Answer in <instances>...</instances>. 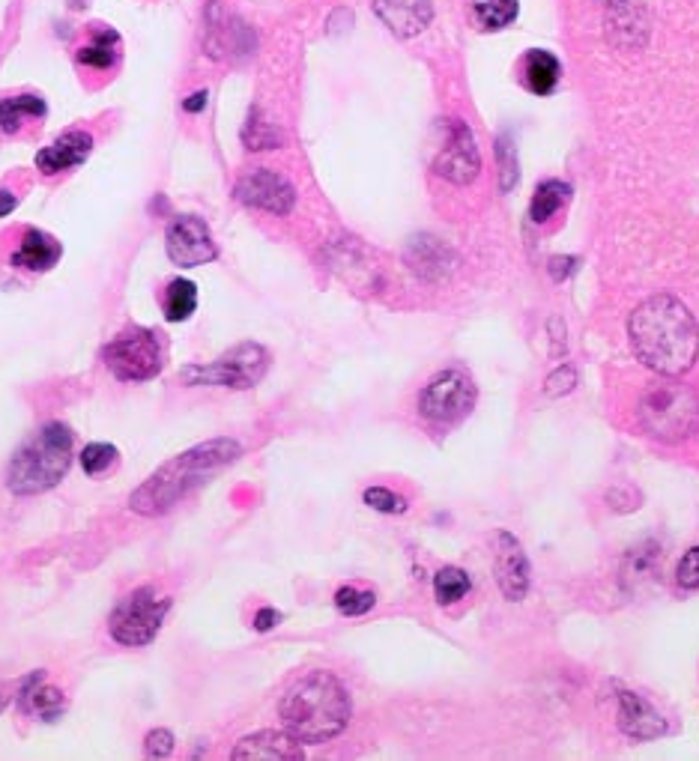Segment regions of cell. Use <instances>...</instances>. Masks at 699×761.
<instances>
[{"label": "cell", "mask_w": 699, "mask_h": 761, "mask_svg": "<svg viewBox=\"0 0 699 761\" xmlns=\"http://www.w3.org/2000/svg\"><path fill=\"white\" fill-rule=\"evenodd\" d=\"M120 460V454H117V448L114 445H108V442H93V445H87L84 451H81V469L87 472V475H105L108 469H114V463Z\"/></svg>", "instance_id": "obj_30"}, {"label": "cell", "mask_w": 699, "mask_h": 761, "mask_svg": "<svg viewBox=\"0 0 699 761\" xmlns=\"http://www.w3.org/2000/svg\"><path fill=\"white\" fill-rule=\"evenodd\" d=\"M207 96H210L207 90H198V93H192V96L183 102V108H186L189 114H198V111H204V108H207Z\"/></svg>", "instance_id": "obj_40"}, {"label": "cell", "mask_w": 699, "mask_h": 761, "mask_svg": "<svg viewBox=\"0 0 699 761\" xmlns=\"http://www.w3.org/2000/svg\"><path fill=\"white\" fill-rule=\"evenodd\" d=\"M15 203H18V200H15L9 191H0V218H3V215H9V212L15 209Z\"/></svg>", "instance_id": "obj_41"}, {"label": "cell", "mask_w": 699, "mask_h": 761, "mask_svg": "<svg viewBox=\"0 0 699 761\" xmlns=\"http://www.w3.org/2000/svg\"><path fill=\"white\" fill-rule=\"evenodd\" d=\"M90 150H93V138L87 132H66L51 147L36 153V168L42 174H63L78 168L90 156Z\"/></svg>", "instance_id": "obj_17"}, {"label": "cell", "mask_w": 699, "mask_h": 761, "mask_svg": "<svg viewBox=\"0 0 699 761\" xmlns=\"http://www.w3.org/2000/svg\"><path fill=\"white\" fill-rule=\"evenodd\" d=\"M72 466V430L60 421L39 427L12 457L6 484L15 496H36L63 481Z\"/></svg>", "instance_id": "obj_4"}, {"label": "cell", "mask_w": 699, "mask_h": 761, "mask_svg": "<svg viewBox=\"0 0 699 761\" xmlns=\"http://www.w3.org/2000/svg\"><path fill=\"white\" fill-rule=\"evenodd\" d=\"M269 371V353L260 344H239L210 365H195L183 371L189 385H219V388H254Z\"/></svg>", "instance_id": "obj_7"}, {"label": "cell", "mask_w": 699, "mask_h": 761, "mask_svg": "<svg viewBox=\"0 0 699 761\" xmlns=\"http://www.w3.org/2000/svg\"><path fill=\"white\" fill-rule=\"evenodd\" d=\"M574 385H577V368H574V365H562V368H556V374L547 377L544 391H547L550 397H562V394L574 391Z\"/></svg>", "instance_id": "obj_36"}, {"label": "cell", "mask_w": 699, "mask_h": 761, "mask_svg": "<svg viewBox=\"0 0 699 761\" xmlns=\"http://www.w3.org/2000/svg\"><path fill=\"white\" fill-rule=\"evenodd\" d=\"M198 311V287L189 278H174L165 290V317L171 323H186Z\"/></svg>", "instance_id": "obj_24"}, {"label": "cell", "mask_w": 699, "mask_h": 761, "mask_svg": "<svg viewBox=\"0 0 699 761\" xmlns=\"http://www.w3.org/2000/svg\"><path fill=\"white\" fill-rule=\"evenodd\" d=\"M233 759H245V761H293L302 759V747L299 741L287 732V735H278V732H260V735H251V738H242L233 750Z\"/></svg>", "instance_id": "obj_18"}, {"label": "cell", "mask_w": 699, "mask_h": 761, "mask_svg": "<svg viewBox=\"0 0 699 761\" xmlns=\"http://www.w3.org/2000/svg\"><path fill=\"white\" fill-rule=\"evenodd\" d=\"M469 588H472L469 573L461 571V568H443L434 576V594L443 606H452V603L464 600Z\"/></svg>", "instance_id": "obj_28"}, {"label": "cell", "mask_w": 699, "mask_h": 761, "mask_svg": "<svg viewBox=\"0 0 699 761\" xmlns=\"http://www.w3.org/2000/svg\"><path fill=\"white\" fill-rule=\"evenodd\" d=\"M117 60H120V36L114 30H102L93 36V42L78 48V63L87 69H111Z\"/></svg>", "instance_id": "obj_22"}, {"label": "cell", "mask_w": 699, "mask_h": 761, "mask_svg": "<svg viewBox=\"0 0 699 761\" xmlns=\"http://www.w3.org/2000/svg\"><path fill=\"white\" fill-rule=\"evenodd\" d=\"M236 200H242L245 206H254V209H263V212H272V215H287L296 203V191L293 186L269 171V168H254L248 171L239 183H236Z\"/></svg>", "instance_id": "obj_13"}, {"label": "cell", "mask_w": 699, "mask_h": 761, "mask_svg": "<svg viewBox=\"0 0 699 761\" xmlns=\"http://www.w3.org/2000/svg\"><path fill=\"white\" fill-rule=\"evenodd\" d=\"M242 454V445L236 439H210L201 442L165 466H159L129 499V508L141 517H162L171 508H177L189 493L207 484L216 472L231 466L233 460Z\"/></svg>", "instance_id": "obj_2"}, {"label": "cell", "mask_w": 699, "mask_h": 761, "mask_svg": "<svg viewBox=\"0 0 699 761\" xmlns=\"http://www.w3.org/2000/svg\"><path fill=\"white\" fill-rule=\"evenodd\" d=\"M676 582H679L682 588H688V591L699 588V544L697 547H691V550L682 556L679 571H676Z\"/></svg>", "instance_id": "obj_35"}, {"label": "cell", "mask_w": 699, "mask_h": 761, "mask_svg": "<svg viewBox=\"0 0 699 761\" xmlns=\"http://www.w3.org/2000/svg\"><path fill=\"white\" fill-rule=\"evenodd\" d=\"M242 141H245V147L248 150H275L278 144H281V135L272 129V123H266L260 114H257V108L248 114V123H245V129H242Z\"/></svg>", "instance_id": "obj_29"}, {"label": "cell", "mask_w": 699, "mask_h": 761, "mask_svg": "<svg viewBox=\"0 0 699 761\" xmlns=\"http://www.w3.org/2000/svg\"><path fill=\"white\" fill-rule=\"evenodd\" d=\"M616 699H619V729L628 738H634V741H652V738L667 735V720L643 696L619 687Z\"/></svg>", "instance_id": "obj_15"}, {"label": "cell", "mask_w": 699, "mask_h": 761, "mask_svg": "<svg viewBox=\"0 0 699 761\" xmlns=\"http://www.w3.org/2000/svg\"><path fill=\"white\" fill-rule=\"evenodd\" d=\"M102 362L120 382H147L162 371V344L153 332L135 329L105 344Z\"/></svg>", "instance_id": "obj_8"}, {"label": "cell", "mask_w": 699, "mask_h": 761, "mask_svg": "<svg viewBox=\"0 0 699 761\" xmlns=\"http://www.w3.org/2000/svg\"><path fill=\"white\" fill-rule=\"evenodd\" d=\"M493 573H496V582H499V591L505 600H523L526 591H529V579H532V568H529V559L526 553L520 550V544L508 535V532H499L496 538V562H493Z\"/></svg>", "instance_id": "obj_14"}, {"label": "cell", "mask_w": 699, "mask_h": 761, "mask_svg": "<svg viewBox=\"0 0 699 761\" xmlns=\"http://www.w3.org/2000/svg\"><path fill=\"white\" fill-rule=\"evenodd\" d=\"M278 621H281V612H278V609H269V606H263V609L254 615V630L266 633V630H272Z\"/></svg>", "instance_id": "obj_39"}, {"label": "cell", "mask_w": 699, "mask_h": 761, "mask_svg": "<svg viewBox=\"0 0 699 761\" xmlns=\"http://www.w3.org/2000/svg\"><path fill=\"white\" fill-rule=\"evenodd\" d=\"M658 568H661V547L655 541H646L640 547H634L628 556H625V582H646V579H655L658 576Z\"/></svg>", "instance_id": "obj_26"}, {"label": "cell", "mask_w": 699, "mask_h": 761, "mask_svg": "<svg viewBox=\"0 0 699 761\" xmlns=\"http://www.w3.org/2000/svg\"><path fill=\"white\" fill-rule=\"evenodd\" d=\"M637 418L643 430L661 442L688 439L699 427V394L679 382H658L643 391Z\"/></svg>", "instance_id": "obj_5"}, {"label": "cell", "mask_w": 699, "mask_h": 761, "mask_svg": "<svg viewBox=\"0 0 699 761\" xmlns=\"http://www.w3.org/2000/svg\"><path fill=\"white\" fill-rule=\"evenodd\" d=\"M365 505L380 511V514H404L407 511V499H401L398 493H392L389 487H368L362 493Z\"/></svg>", "instance_id": "obj_34"}, {"label": "cell", "mask_w": 699, "mask_h": 761, "mask_svg": "<svg viewBox=\"0 0 699 761\" xmlns=\"http://www.w3.org/2000/svg\"><path fill=\"white\" fill-rule=\"evenodd\" d=\"M374 603H377V594H374V591H362V588H353V585H344V588L335 591V606H338V612H341V615H350V618L371 612Z\"/></svg>", "instance_id": "obj_31"}, {"label": "cell", "mask_w": 699, "mask_h": 761, "mask_svg": "<svg viewBox=\"0 0 699 761\" xmlns=\"http://www.w3.org/2000/svg\"><path fill=\"white\" fill-rule=\"evenodd\" d=\"M254 30L239 21L233 12L222 6V0L207 3V21H204V51L207 57L228 60V57H245L254 51Z\"/></svg>", "instance_id": "obj_10"}, {"label": "cell", "mask_w": 699, "mask_h": 761, "mask_svg": "<svg viewBox=\"0 0 699 761\" xmlns=\"http://www.w3.org/2000/svg\"><path fill=\"white\" fill-rule=\"evenodd\" d=\"M559 75H562L559 60L544 48H535L523 57V84H526L529 93L550 96L559 84Z\"/></svg>", "instance_id": "obj_21"}, {"label": "cell", "mask_w": 699, "mask_h": 761, "mask_svg": "<svg viewBox=\"0 0 699 761\" xmlns=\"http://www.w3.org/2000/svg\"><path fill=\"white\" fill-rule=\"evenodd\" d=\"M350 696L332 672L299 678L281 699V723L299 744H326L347 729Z\"/></svg>", "instance_id": "obj_3"}, {"label": "cell", "mask_w": 699, "mask_h": 761, "mask_svg": "<svg viewBox=\"0 0 699 761\" xmlns=\"http://www.w3.org/2000/svg\"><path fill=\"white\" fill-rule=\"evenodd\" d=\"M168 257L174 266H183V269H192V266H204V263H213L219 257V245L207 227L204 218L198 215H183L177 218L171 227H168Z\"/></svg>", "instance_id": "obj_11"}, {"label": "cell", "mask_w": 699, "mask_h": 761, "mask_svg": "<svg viewBox=\"0 0 699 761\" xmlns=\"http://www.w3.org/2000/svg\"><path fill=\"white\" fill-rule=\"evenodd\" d=\"M374 9L383 18V24L404 39L422 33L434 18L431 0H374Z\"/></svg>", "instance_id": "obj_16"}, {"label": "cell", "mask_w": 699, "mask_h": 761, "mask_svg": "<svg viewBox=\"0 0 699 761\" xmlns=\"http://www.w3.org/2000/svg\"><path fill=\"white\" fill-rule=\"evenodd\" d=\"M496 162H499V189L511 191L520 180V168H517V150H514V138L502 135L496 141Z\"/></svg>", "instance_id": "obj_32"}, {"label": "cell", "mask_w": 699, "mask_h": 761, "mask_svg": "<svg viewBox=\"0 0 699 761\" xmlns=\"http://www.w3.org/2000/svg\"><path fill=\"white\" fill-rule=\"evenodd\" d=\"M407 263L416 275H422L425 281H437L452 269V251L431 236H419L410 242L407 248Z\"/></svg>", "instance_id": "obj_19"}, {"label": "cell", "mask_w": 699, "mask_h": 761, "mask_svg": "<svg viewBox=\"0 0 699 761\" xmlns=\"http://www.w3.org/2000/svg\"><path fill=\"white\" fill-rule=\"evenodd\" d=\"M168 612H171V600L156 594L150 585H144V588L132 591L129 597H123L117 603V609L111 612V618H108L111 639L126 648L150 645Z\"/></svg>", "instance_id": "obj_6"}, {"label": "cell", "mask_w": 699, "mask_h": 761, "mask_svg": "<svg viewBox=\"0 0 699 761\" xmlns=\"http://www.w3.org/2000/svg\"><path fill=\"white\" fill-rule=\"evenodd\" d=\"M36 681V678H33ZM33 681H30V687L24 690V696H27V708L30 711H39L42 717H57L60 711H63V696L57 693V690H51V687H36L33 690Z\"/></svg>", "instance_id": "obj_33"}, {"label": "cell", "mask_w": 699, "mask_h": 761, "mask_svg": "<svg viewBox=\"0 0 699 761\" xmlns=\"http://www.w3.org/2000/svg\"><path fill=\"white\" fill-rule=\"evenodd\" d=\"M171 750H174V735H171L168 729H153V732L147 735V753H150L153 759L171 756Z\"/></svg>", "instance_id": "obj_37"}, {"label": "cell", "mask_w": 699, "mask_h": 761, "mask_svg": "<svg viewBox=\"0 0 699 761\" xmlns=\"http://www.w3.org/2000/svg\"><path fill=\"white\" fill-rule=\"evenodd\" d=\"M475 403V385L464 371H440L419 394V412L428 421L437 424H455L461 421Z\"/></svg>", "instance_id": "obj_9"}, {"label": "cell", "mask_w": 699, "mask_h": 761, "mask_svg": "<svg viewBox=\"0 0 699 761\" xmlns=\"http://www.w3.org/2000/svg\"><path fill=\"white\" fill-rule=\"evenodd\" d=\"M434 171L455 186H466L478 177V147L464 120L446 123V141L434 159Z\"/></svg>", "instance_id": "obj_12"}, {"label": "cell", "mask_w": 699, "mask_h": 761, "mask_svg": "<svg viewBox=\"0 0 699 761\" xmlns=\"http://www.w3.org/2000/svg\"><path fill=\"white\" fill-rule=\"evenodd\" d=\"M45 102L36 96H9L0 99V129L3 132H18L24 120H39L45 117Z\"/></svg>", "instance_id": "obj_23"}, {"label": "cell", "mask_w": 699, "mask_h": 761, "mask_svg": "<svg viewBox=\"0 0 699 761\" xmlns=\"http://www.w3.org/2000/svg\"><path fill=\"white\" fill-rule=\"evenodd\" d=\"M577 272V257H553L550 260V275L556 278V281H565L568 275H574Z\"/></svg>", "instance_id": "obj_38"}, {"label": "cell", "mask_w": 699, "mask_h": 761, "mask_svg": "<svg viewBox=\"0 0 699 761\" xmlns=\"http://www.w3.org/2000/svg\"><path fill=\"white\" fill-rule=\"evenodd\" d=\"M475 9V21L484 30H502L517 18L520 3L517 0H472Z\"/></svg>", "instance_id": "obj_27"}, {"label": "cell", "mask_w": 699, "mask_h": 761, "mask_svg": "<svg viewBox=\"0 0 699 761\" xmlns=\"http://www.w3.org/2000/svg\"><path fill=\"white\" fill-rule=\"evenodd\" d=\"M634 353L661 377H682L699 356V326L694 314L670 293L646 299L628 320Z\"/></svg>", "instance_id": "obj_1"}, {"label": "cell", "mask_w": 699, "mask_h": 761, "mask_svg": "<svg viewBox=\"0 0 699 761\" xmlns=\"http://www.w3.org/2000/svg\"><path fill=\"white\" fill-rule=\"evenodd\" d=\"M568 194H571V186L568 183H562V180H544L535 194H532V203H529V218L535 221V224H544L547 218H553L559 209H562V203L568 200Z\"/></svg>", "instance_id": "obj_25"}, {"label": "cell", "mask_w": 699, "mask_h": 761, "mask_svg": "<svg viewBox=\"0 0 699 761\" xmlns=\"http://www.w3.org/2000/svg\"><path fill=\"white\" fill-rule=\"evenodd\" d=\"M60 260V242L42 230H27L18 251L12 254V266L30 272H48Z\"/></svg>", "instance_id": "obj_20"}]
</instances>
